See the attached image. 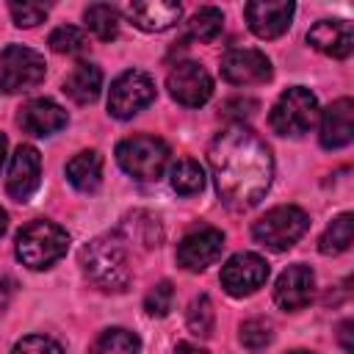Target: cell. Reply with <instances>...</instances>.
<instances>
[{"label": "cell", "mask_w": 354, "mask_h": 354, "mask_svg": "<svg viewBox=\"0 0 354 354\" xmlns=\"http://www.w3.org/2000/svg\"><path fill=\"white\" fill-rule=\"evenodd\" d=\"M50 47L61 55H83L88 50V36L75 25H61L50 33Z\"/></svg>", "instance_id": "obj_27"}, {"label": "cell", "mask_w": 354, "mask_h": 354, "mask_svg": "<svg viewBox=\"0 0 354 354\" xmlns=\"http://www.w3.org/2000/svg\"><path fill=\"white\" fill-rule=\"evenodd\" d=\"M100 88H102V72L94 64H77L64 80V94L77 105L94 102L100 97Z\"/></svg>", "instance_id": "obj_20"}, {"label": "cell", "mask_w": 354, "mask_h": 354, "mask_svg": "<svg viewBox=\"0 0 354 354\" xmlns=\"http://www.w3.org/2000/svg\"><path fill=\"white\" fill-rule=\"evenodd\" d=\"M47 64L44 58L22 44H8L0 53V88L6 94H19L30 91L44 80Z\"/></svg>", "instance_id": "obj_7"}, {"label": "cell", "mask_w": 354, "mask_h": 354, "mask_svg": "<svg viewBox=\"0 0 354 354\" xmlns=\"http://www.w3.org/2000/svg\"><path fill=\"white\" fill-rule=\"evenodd\" d=\"M80 266L91 285H97L105 293H119L130 285L133 268L127 260V249L119 232L100 235L91 243L80 249Z\"/></svg>", "instance_id": "obj_2"}, {"label": "cell", "mask_w": 354, "mask_h": 354, "mask_svg": "<svg viewBox=\"0 0 354 354\" xmlns=\"http://www.w3.org/2000/svg\"><path fill=\"white\" fill-rule=\"evenodd\" d=\"M313 290H315V274H313V268L304 266V263H296V266H288L279 274V279L274 285V301H277L279 310L296 313V310H301V307L310 304Z\"/></svg>", "instance_id": "obj_12"}, {"label": "cell", "mask_w": 354, "mask_h": 354, "mask_svg": "<svg viewBox=\"0 0 354 354\" xmlns=\"http://www.w3.org/2000/svg\"><path fill=\"white\" fill-rule=\"evenodd\" d=\"M171 188L183 196H191V194H199L205 188V171L196 160L191 158H180L174 166H171Z\"/></svg>", "instance_id": "obj_25"}, {"label": "cell", "mask_w": 354, "mask_h": 354, "mask_svg": "<svg viewBox=\"0 0 354 354\" xmlns=\"http://www.w3.org/2000/svg\"><path fill=\"white\" fill-rule=\"evenodd\" d=\"M207 163L216 191L230 210L254 207L274 177V158L266 141L243 124L224 127L207 147Z\"/></svg>", "instance_id": "obj_1"}, {"label": "cell", "mask_w": 354, "mask_h": 354, "mask_svg": "<svg viewBox=\"0 0 354 354\" xmlns=\"http://www.w3.org/2000/svg\"><path fill=\"white\" fill-rule=\"evenodd\" d=\"M268 279V263L254 252L232 254L221 268V288L230 296H249Z\"/></svg>", "instance_id": "obj_9"}, {"label": "cell", "mask_w": 354, "mask_h": 354, "mask_svg": "<svg viewBox=\"0 0 354 354\" xmlns=\"http://www.w3.org/2000/svg\"><path fill=\"white\" fill-rule=\"evenodd\" d=\"M307 227H310V218L301 207L279 205V207H271L263 218L254 221L252 235H254L257 243H263L274 252H285L307 232Z\"/></svg>", "instance_id": "obj_6"}, {"label": "cell", "mask_w": 354, "mask_h": 354, "mask_svg": "<svg viewBox=\"0 0 354 354\" xmlns=\"http://www.w3.org/2000/svg\"><path fill=\"white\" fill-rule=\"evenodd\" d=\"M351 238H354V216L351 213H340L321 235L318 241V249L321 254H340L351 246Z\"/></svg>", "instance_id": "obj_22"}, {"label": "cell", "mask_w": 354, "mask_h": 354, "mask_svg": "<svg viewBox=\"0 0 354 354\" xmlns=\"http://www.w3.org/2000/svg\"><path fill=\"white\" fill-rule=\"evenodd\" d=\"M39 177H41V158L39 149L30 144H19L11 166H8V177H6V191L11 199L25 202L36 188H39Z\"/></svg>", "instance_id": "obj_14"}, {"label": "cell", "mask_w": 354, "mask_h": 354, "mask_svg": "<svg viewBox=\"0 0 354 354\" xmlns=\"http://www.w3.org/2000/svg\"><path fill=\"white\" fill-rule=\"evenodd\" d=\"M17 257L22 266L33 268V271H44L53 263H58L66 249H69V235L64 227H58L55 221L47 218H36L30 224H25L17 232Z\"/></svg>", "instance_id": "obj_3"}, {"label": "cell", "mask_w": 354, "mask_h": 354, "mask_svg": "<svg viewBox=\"0 0 354 354\" xmlns=\"http://www.w3.org/2000/svg\"><path fill=\"white\" fill-rule=\"evenodd\" d=\"M141 351V340L130 332V329H105L88 348V354H138Z\"/></svg>", "instance_id": "obj_23"}, {"label": "cell", "mask_w": 354, "mask_h": 354, "mask_svg": "<svg viewBox=\"0 0 354 354\" xmlns=\"http://www.w3.org/2000/svg\"><path fill=\"white\" fill-rule=\"evenodd\" d=\"M180 3H166V0H144V3H130L124 8V14L130 17V22L147 33H160L169 30L177 19H180Z\"/></svg>", "instance_id": "obj_19"}, {"label": "cell", "mask_w": 354, "mask_h": 354, "mask_svg": "<svg viewBox=\"0 0 354 354\" xmlns=\"http://www.w3.org/2000/svg\"><path fill=\"white\" fill-rule=\"evenodd\" d=\"M293 11H296L293 3H266V0L246 3V8H243L252 33L260 36V39H277V36H282L290 28Z\"/></svg>", "instance_id": "obj_15"}, {"label": "cell", "mask_w": 354, "mask_h": 354, "mask_svg": "<svg viewBox=\"0 0 354 354\" xmlns=\"http://www.w3.org/2000/svg\"><path fill=\"white\" fill-rule=\"evenodd\" d=\"M8 11L17 28H33L47 17V6L41 3H8Z\"/></svg>", "instance_id": "obj_31"}, {"label": "cell", "mask_w": 354, "mask_h": 354, "mask_svg": "<svg viewBox=\"0 0 354 354\" xmlns=\"http://www.w3.org/2000/svg\"><path fill=\"white\" fill-rule=\"evenodd\" d=\"M83 17H86V28H88L97 39H102V41L116 39V33H119V11H116L113 6H108V3H94V6L86 8Z\"/></svg>", "instance_id": "obj_24"}, {"label": "cell", "mask_w": 354, "mask_h": 354, "mask_svg": "<svg viewBox=\"0 0 354 354\" xmlns=\"http://www.w3.org/2000/svg\"><path fill=\"white\" fill-rule=\"evenodd\" d=\"M348 337H351V321H343V324H340V343H343V351H346V354L354 351V346H351Z\"/></svg>", "instance_id": "obj_34"}, {"label": "cell", "mask_w": 354, "mask_h": 354, "mask_svg": "<svg viewBox=\"0 0 354 354\" xmlns=\"http://www.w3.org/2000/svg\"><path fill=\"white\" fill-rule=\"evenodd\" d=\"M213 321H216V313H213V304L207 296H199L191 301L188 307V315H185V324L191 329V335L196 337H207L213 332Z\"/></svg>", "instance_id": "obj_28"}, {"label": "cell", "mask_w": 354, "mask_h": 354, "mask_svg": "<svg viewBox=\"0 0 354 354\" xmlns=\"http://www.w3.org/2000/svg\"><path fill=\"white\" fill-rule=\"evenodd\" d=\"M6 147H8V141H6V136L0 133V166H3V160H6Z\"/></svg>", "instance_id": "obj_36"}, {"label": "cell", "mask_w": 354, "mask_h": 354, "mask_svg": "<svg viewBox=\"0 0 354 354\" xmlns=\"http://www.w3.org/2000/svg\"><path fill=\"white\" fill-rule=\"evenodd\" d=\"M6 227H8V216H6V210L0 207V235L6 232Z\"/></svg>", "instance_id": "obj_37"}, {"label": "cell", "mask_w": 354, "mask_h": 354, "mask_svg": "<svg viewBox=\"0 0 354 354\" xmlns=\"http://www.w3.org/2000/svg\"><path fill=\"white\" fill-rule=\"evenodd\" d=\"M288 354H310V351H301V348H299V351H288Z\"/></svg>", "instance_id": "obj_38"}, {"label": "cell", "mask_w": 354, "mask_h": 354, "mask_svg": "<svg viewBox=\"0 0 354 354\" xmlns=\"http://www.w3.org/2000/svg\"><path fill=\"white\" fill-rule=\"evenodd\" d=\"M166 88H169V94H171L180 105H185V108H199V105H205V102L210 100V94H213V80H210L207 69L199 66L196 61H183V64H177V66L169 72Z\"/></svg>", "instance_id": "obj_10"}, {"label": "cell", "mask_w": 354, "mask_h": 354, "mask_svg": "<svg viewBox=\"0 0 354 354\" xmlns=\"http://www.w3.org/2000/svg\"><path fill=\"white\" fill-rule=\"evenodd\" d=\"M224 249V232L216 227H199L188 232L177 246V263L185 271H205L218 260Z\"/></svg>", "instance_id": "obj_11"}, {"label": "cell", "mask_w": 354, "mask_h": 354, "mask_svg": "<svg viewBox=\"0 0 354 354\" xmlns=\"http://www.w3.org/2000/svg\"><path fill=\"white\" fill-rule=\"evenodd\" d=\"M174 354H207V351H205V348H199V346H194V343H180Z\"/></svg>", "instance_id": "obj_35"}, {"label": "cell", "mask_w": 354, "mask_h": 354, "mask_svg": "<svg viewBox=\"0 0 354 354\" xmlns=\"http://www.w3.org/2000/svg\"><path fill=\"white\" fill-rule=\"evenodd\" d=\"M321 147L340 149L354 138V102L348 97L335 100L321 116Z\"/></svg>", "instance_id": "obj_16"}, {"label": "cell", "mask_w": 354, "mask_h": 354, "mask_svg": "<svg viewBox=\"0 0 354 354\" xmlns=\"http://www.w3.org/2000/svg\"><path fill=\"white\" fill-rule=\"evenodd\" d=\"M307 41L332 58H348L354 50V30L346 19H321L307 30Z\"/></svg>", "instance_id": "obj_17"}, {"label": "cell", "mask_w": 354, "mask_h": 354, "mask_svg": "<svg viewBox=\"0 0 354 354\" xmlns=\"http://www.w3.org/2000/svg\"><path fill=\"white\" fill-rule=\"evenodd\" d=\"M171 301H174V288H171V282L163 279V282L152 285L149 293L144 296V310L155 318H163L171 310Z\"/></svg>", "instance_id": "obj_30"}, {"label": "cell", "mask_w": 354, "mask_h": 354, "mask_svg": "<svg viewBox=\"0 0 354 354\" xmlns=\"http://www.w3.org/2000/svg\"><path fill=\"white\" fill-rule=\"evenodd\" d=\"M17 122L30 136H53L61 127H66V111L58 102L41 97V100L25 102L22 111H19V116H17Z\"/></svg>", "instance_id": "obj_18"}, {"label": "cell", "mask_w": 354, "mask_h": 354, "mask_svg": "<svg viewBox=\"0 0 354 354\" xmlns=\"http://www.w3.org/2000/svg\"><path fill=\"white\" fill-rule=\"evenodd\" d=\"M11 296H14V282L8 277H0V313L8 307Z\"/></svg>", "instance_id": "obj_33"}, {"label": "cell", "mask_w": 354, "mask_h": 354, "mask_svg": "<svg viewBox=\"0 0 354 354\" xmlns=\"http://www.w3.org/2000/svg\"><path fill=\"white\" fill-rule=\"evenodd\" d=\"M155 100V80L141 69H127L111 83L108 111L116 119H130Z\"/></svg>", "instance_id": "obj_8"}, {"label": "cell", "mask_w": 354, "mask_h": 354, "mask_svg": "<svg viewBox=\"0 0 354 354\" xmlns=\"http://www.w3.org/2000/svg\"><path fill=\"white\" fill-rule=\"evenodd\" d=\"M224 28V17L218 8L213 6H205L199 8L191 19H188V36L196 39V41H213Z\"/></svg>", "instance_id": "obj_26"}, {"label": "cell", "mask_w": 354, "mask_h": 354, "mask_svg": "<svg viewBox=\"0 0 354 354\" xmlns=\"http://www.w3.org/2000/svg\"><path fill=\"white\" fill-rule=\"evenodd\" d=\"M116 160L133 180L152 183L163 174L169 163V147L163 138H155V136H130L119 141Z\"/></svg>", "instance_id": "obj_4"}, {"label": "cell", "mask_w": 354, "mask_h": 354, "mask_svg": "<svg viewBox=\"0 0 354 354\" xmlns=\"http://www.w3.org/2000/svg\"><path fill=\"white\" fill-rule=\"evenodd\" d=\"M66 180L72 183V188H77V191H83V194L97 191L100 183H102V158H100L94 149L77 152V155L66 163Z\"/></svg>", "instance_id": "obj_21"}, {"label": "cell", "mask_w": 354, "mask_h": 354, "mask_svg": "<svg viewBox=\"0 0 354 354\" xmlns=\"http://www.w3.org/2000/svg\"><path fill=\"white\" fill-rule=\"evenodd\" d=\"M274 332H271V324L263 321V318H249L241 324V343L249 348V351H260L271 343Z\"/></svg>", "instance_id": "obj_29"}, {"label": "cell", "mask_w": 354, "mask_h": 354, "mask_svg": "<svg viewBox=\"0 0 354 354\" xmlns=\"http://www.w3.org/2000/svg\"><path fill=\"white\" fill-rule=\"evenodd\" d=\"M221 77L232 86H257L271 80V61L260 50H230L221 58Z\"/></svg>", "instance_id": "obj_13"}, {"label": "cell", "mask_w": 354, "mask_h": 354, "mask_svg": "<svg viewBox=\"0 0 354 354\" xmlns=\"http://www.w3.org/2000/svg\"><path fill=\"white\" fill-rule=\"evenodd\" d=\"M11 354H64V348L53 340V337H44V335H28L22 337Z\"/></svg>", "instance_id": "obj_32"}, {"label": "cell", "mask_w": 354, "mask_h": 354, "mask_svg": "<svg viewBox=\"0 0 354 354\" xmlns=\"http://www.w3.org/2000/svg\"><path fill=\"white\" fill-rule=\"evenodd\" d=\"M318 119V100L304 86H290L279 94L268 113V124L279 136H301L307 133Z\"/></svg>", "instance_id": "obj_5"}]
</instances>
